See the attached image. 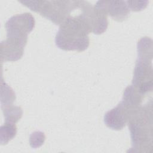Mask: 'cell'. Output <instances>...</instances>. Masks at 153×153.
I'll return each instance as SVG.
<instances>
[{
	"mask_svg": "<svg viewBox=\"0 0 153 153\" xmlns=\"http://www.w3.org/2000/svg\"><path fill=\"white\" fill-rule=\"evenodd\" d=\"M131 84L144 94L152 91V61L137 60Z\"/></svg>",
	"mask_w": 153,
	"mask_h": 153,
	"instance_id": "5b68a950",
	"label": "cell"
},
{
	"mask_svg": "<svg viewBox=\"0 0 153 153\" xmlns=\"http://www.w3.org/2000/svg\"><path fill=\"white\" fill-rule=\"evenodd\" d=\"M35 23L34 17L29 13L12 16L5 23L7 38L26 45L27 35L34 28Z\"/></svg>",
	"mask_w": 153,
	"mask_h": 153,
	"instance_id": "277c9868",
	"label": "cell"
},
{
	"mask_svg": "<svg viewBox=\"0 0 153 153\" xmlns=\"http://www.w3.org/2000/svg\"><path fill=\"white\" fill-rule=\"evenodd\" d=\"M1 103L2 109L13 105L16 99V94L14 90L4 82H1Z\"/></svg>",
	"mask_w": 153,
	"mask_h": 153,
	"instance_id": "30bf717a",
	"label": "cell"
},
{
	"mask_svg": "<svg viewBox=\"0 0 153 153\" xmlns=\"http://www.w3.org/2000/svg\"><path fill=\"white\" fill-rule=\"evenodd\" d=\"M127 122V106L121 101L118 105L108 111L104 115V123L109 128L115 130H122Z\"/></svg>",
	"mask_w": 153,
	"mask_h": 153,
	"instance_id": "8992f818",
	"label": "cell"
},
{
	"mask_svg": "<svg viewBox=\"0 0 153 153\" xmlns=\"http://www.w3.org/2000/svg\"><path fill=\"white\" fill-rule=\"evenodd\" d=\"M152 103L145 106L131 107L127 123L132 146L127 152H149L152 148Z\"/></svg>",
	"mask_w": 153,
	"mask_h": 153,
	"instance_id": "6da1fadb",
	"label": "cell"
},
{
	"mask_svg": "<svg viewBox=\"0 0 153 153\" xmlns=\"http://www.w3.org/2000/svg\"><path fill=\"white\" fill-rule=\"evenodd\" d=\"M45 139V134L42 131H35L30 135V145L33 148L40 147L44 142Z\"/></svg>",
	"mask_w": 153,
	"mask_h": 153,
	"instance_id": "4fadbf2b",
	"label": "cell"
},
{
	"mask_svg": "<svg viewBox=\"0 0 153 153\" xmlns=\"http://www.w3.org/2000/svg\"><path fill=\"white\" fill-rule=\"evenodd\" d=\"M98 3L103 7L107 15L115 20L122 22L128 18L130 9L125 1H99Z\"/></svg>",
	"mask_w": 153,
	"mask_h": 153,
	"instance_id": "ba28073f",
	"label": "cell"
},
{
	"mask_svg": "<svg viewBox=\"0 0 153 153\" xmlns=\"http://www.w3.org/2000/svg\"><path fill=\"white\" fill-rule=\"evenodd\" d=\"M21 3L57 25H62L73 11L72 1H23Z\"/></svg>",
	"mask_w": 153,
	"mask_h": 153,
	"instance_id": "3957f363",
	"label": "cell"
},
{
	"mask_svg": "<svg viewBox=\"0 0 153 153\" xmlns=\"http://www.w3.org/2000/svg\"><path fill=\"white\" fill-rule=\"evenodd\" d=\"M128 7L130 10L133 11H141L146 8L148 3L147 1H126Z\"/></svg>",
	"mask_w": 153,
	"mask_h": 153,
	"instance_id": "5bb4252c",
	"label": "cell"
},
{
	"mask_svg": "<svg viewBox=\"0 0 153 153\" xmlns=\"http://www.w3.org/2000/svg\"><path fill=\"white\" fill-rule=\"evenodd\" d=\"M138 59L142 60L152 61V41L150 38H142L137 43Z\"/></svg>",
	"mask_w": 153,
	"mask_h": 153,
	"instance_id": "9c48e42d",
	"label": "cell"
},
{
	"mask_svg": "<svg viewBox=\"0 0 153 153\" xmlns=\"http://www.w3.org/2000/svg\"><path fill=\"white\" fill-rule=\"evenodd\" d=\"M26 45L14 39L7 38L1 42V62L17 61L21 59Z\"/></svg>",
	"mask_w": 153,
	"mask_h": 153,
	"instance_id": "52a82bcc",
	"label": "cell"
},
{
	"mask_svg": "<svg viewBox=\"0 0 153 153\" xmlns=\"http://www.w3.org/2000/svg\"><path fill=\"white\" fill-rule=\"evenodd\" d=\"M2 109L5 123L16 124L21 118L23 114L22 108L19 106H14L13 105Z\"/></svg>",
	"mask_w": 153,
	"mask_h": 153,
	"instance_id": "8fae6325",
	"label": "cell"
},
{
	"mask_svg": "<svg viewBox=\"0 0 153 153\" xmlns=\"http://www.w3.org/2000/svg\"><path fill=\"white\" fill-rule=\"evenodd\" d=\"M79 9L78 14L71 15L60 25L56 35L55 42L62 50L80 52L84 51L89 46L88 34L91 30L82 16L81 7Z\"/></svg>",
	"mask_w": 153,
	"mask_h": 153,
	"instance_id": "7a4b0ae2",
	"label": "cell"
},
{
	"mask_svg": "<svg viewBox=\"0 0 153 153\" xmlns=\"http://www.w3.org/2000/svg\"><path fill=\"white\" fill-rule=\"evenodd\" d=\"M17 133V128L15 124L5 123L1 127L0 139L1 145L7 144L13 139Z\"/></svg>",
	"mask_w": 153,
	"mask_h": 153,
	"instance_id": "7c38bea8",
	"label": "cell"
}]
</instances>
